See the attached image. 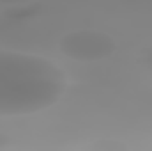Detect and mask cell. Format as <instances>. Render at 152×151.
<instances>
[{
  "label": "cell",
  "instance_id": "obj_1",
  "mask_svg": "<svg viewBox=\"0 0 152 151\" xmlns=\"http://www.w3.org/2000/svg\"><path fill=\"white\" fill-rule=\"evenodd\" d=\"M64 87V73L51 61L23 52H0V117L41 112L60 100Z\"/></svg>",
  "mask_w": 152,
  "mask_h": 151
}]
</instances>
